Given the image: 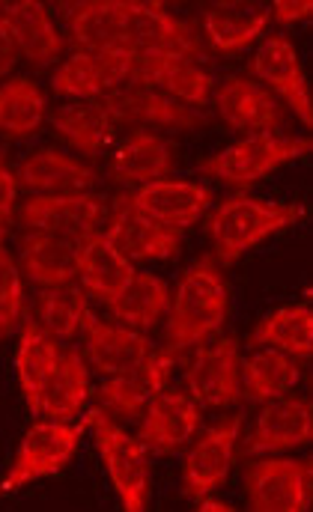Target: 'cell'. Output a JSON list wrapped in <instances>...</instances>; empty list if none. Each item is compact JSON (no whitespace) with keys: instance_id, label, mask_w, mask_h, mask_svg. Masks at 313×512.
Listing matches in <instances>:
<instances>
[{"instance_id":"1","label":"cell","mask_w":313,"mask_h":512,"mask_svg":"<svg viewBox=\"0 0 313 512\" xmlns=\"http://www.w3.org/2000/svg\"><path fill=\"white\" fill-rule=\"evenodd\" d=\"M227 313H230V292L215 256H203L191 262L182 271L176 292L170 295V310L164 319V346L185 352L191 346L206 343L221 331Z\"/></svg>"},{"instance_id":"2","label":"cell","mask_w":313,"mask_h":512,"mask_svg":"<svg viewBox=\"0 0 313 512\" xmlns=\"http://www.w3.org/2000/svg\"><path fill=\"white\" fill-rule=\"evenodd\" d=\"M302 218H305V206L299 203H278V200L251 197V194H233L221 200L215 209H209L206 236L215 248V262L233 265L251 248L293 227Z\"/></svg>"},{"instance_id":"3","label":"cell","mask_w":313,"mask_h":512,"mask_svg":"<svg viewBox=\"0 0 313 512\" xmlns=\"http://www.w3.org/2000/svg\"><path fill=\"white\" fill-rule=\"evenodd\" d=\"M311 137L296 134H245L236 143L224 146L221 152L200 161L197 173L218 179L230 188H251L272 176L275 170L299 161L302 155H311Z\"/></svg>"},{"instance_id":"4","label":"cell","mask_w":313,"mask_h":512,"mask_svg":"<svg viewBox=\"0 0 313 512\" xmlns=\"http://www.w3.org/2000/svg\"><path fill=\"white\" fill-rule=\"evenodd\" d=\"M87 426L93 429L99 456L111 477V486L126 512H144L150 507V450L123 429V423L111 420L99 405L87 414Z\"/></svg>"},{"instance_id":"5","label":"cell","mask_w":313,"mask_h":512,"mask_svg":"<svg viewBox=\"0 0 313 512\" xmlns=\"http://www.w3.org/2000/svg\"><path fill=\"white\" fill-rule=\"evenodd\" d=\"M87 429H90L87 417L72 420V423L42 417L39 423H33L18 444V453L12 459V468L6 471V480L0 483V492L6 495L12 489H21L27 483H36L42 477L63 471L75 459Z\"/></svg>"},{"instance_id":"6","label":"cell","mask_w":313,"mask_h":512,"mask_svg":"<svg viewBox=\"0 0 313 512\" xmlns=\"http://www.w3.org/2000/svg\"><path fill=\"white\" fill-rule=\"evenodd\" d=\"M126 48L141 57H167L197 66L209 60V48L200 30L191 21L173 15L164 3H153V0L150 3L129 0Z\"/></svg>"},{"instance_id":"7","label":"cell","mask_w":313,"mask_h":512,"mask_svg":"<svg viewBox=\"0 0 313 512\" xmlns=\"http://www.w3.org/2000/svg\"><path fill=\"white\" fill-rule=\"evenodd\" d=\"M108 215H111V200L99 191L30 194L21 206H15V218L24 230H45L72 239L105 233Z\"/></svg>"},{"instance_id":"8","label":"cell","mask_w":313,"mask_h":512,"mask_svg":"<svg viewBox=\"0 0 313 512\" xmlns=\"http://www.w3.org/2000/svg\"><path fill=\"white\" fill-rule=\"evenodd\" d=\"M313 459H257L245 468V498L254 512H308Z\"/></svg>"},{"instance_id":"9","label":"cell","mask_w":313,"mask_h":512,"mask_svg":"<svg viewBox=\"0 0 313 512\" xmlns=\"http://www.w3.org/2000/svg\"><path fill=\"white\" fill-rule=\"evenodd\" d=\"M242 423H245L242 411L224 417L221 423L209 426L191 444V450L185 453V462H182V495L191 504L215 495L227 483L230 468H233L236 453H239Z\"/></svg>"},{"instance_id":"10","label":"cell","mask_w":313,"mask_h":512,"mask_svg":"<svg viewBox=\"0 0 313 512\" xmlns=\"http://www.w3.org/2000/svg\"><path fill=\"white\" fill-rule=\"evenodd\" d=\"M185 390L200 411H224L242 399V358L236 337L200 343L185 370Z\"/></svg>"},{"instance_id":"11","label":"cell","mask_w":313,"mask_h":512,"mask_svg":"<svg viewBox=\"0 0 313 512\" xmlns=\"http://www.w3.org/2000/svg\"><path fill=\"white\" fill-rule=\"evenodd\" d=\"M114 126L120 128H150V131H194L212 123L203 111H194L153 87L144 84H123L102 96Z\"/></svg>"},{"instance_id":"12","label":"cell","mask_w":313,"mask_h":512,"mask_svg":"<svg viewBox=\"0 0 313 512\" xmlns=\"http://www.w3.org/2000/svg\"><path fill=\"white\" fill-rule=\"evenodd\" d=\"M105 239L126 256L129 262H156V259H173L182 248V230H173L156 218L144 215L126 188L111 203Z\"/></svg>"},{"instance_id":"13","label":"cell","mask_w":313,"mask_h":512,"mask_svg":"<svg viewBox=\"0 0 313 512\" xmlns=\"http://www.w3.org/2000/svg\"><path fill=\"white\" fill-rule=\"evenodd\" d=\"M215 114L233 131L245 134H287V108L260 81L245 75H230L212 90Z\"/></svg>"},{"instance_id":"14","label":"cell","mask_w":313,"mask_h":512,"mask_svg":"<svg viewBox=\"0 0 313 512\" xmlns=\"http://www.w3.org/2000/svg\"><path fill=\"white\" fill-rule=\"evenodd\" d=\"M251 72H254V81H260L269 93H275L281 99V105L299 117L302 126L313 128L311 84H308L305 66H302L299 51L290 36H284V33L266 36L254 54Z\"/></svg>"},{"instance_id":"15","label":"cell","mask_w":313,"mask_h":512,"mask_svg":"<svg viewBox=\"0 0 313 512\" xmlns=\"http://www.w3.org/2000/svg\"><path fill=\"white\" fill-rule=\"evenodd\" d=\"M81 358L102 376H129L144 367L156 343L150 334L126 328L120 322H105L96 313L87 316L81 331Z\"/></svg>"},{"instance_id":"16","label":"cell","mask_w":313,"mask_h":512,"mask_svg":"<svg viewBox=\"0 0 313 512\" xmlns=\"http://www.w3.org/2000/svg\"><path fill=\"white\" fill-rule=\"evenodd\" d=\"M135 51L117 48L105 54H81L72 51L51 75V90L72 102L102 99L111 90L123 87L132 75Z\"/></svg>"},{"instance_id":"17","label":"cell","mask_w":313,"mask_h":512,"mask_svg":"<svg viewBox=\"0 0 313 512\" xmlns=\"http://www.w3.org/2000/svg\"><path fill=\"white\" fill-rule=\"evenodd\" d=\"M200 426V405L188 396V390L164 387L156 390L138 417L135 438L150 450V456L179 453Z\"/></svg>"},{"instance_id":"18","label":"cell","mask_w":313,"mask_h":512,"mask_svg":"<svg viewBox=\"0 0 313 512\" xmlns=\"http://www.w3.org/2000/svg\"><path fill=\"white\" fill-rule=\"evenodd\" d=\"M66 42L81 54H105L126 48L129 0H78L60 3Z\"/></svg>"},{"instance_id":"19","label":"cell","mask_w":313,"mask_h":512,"mask_svg":"<svg viewBox=\"0 0 313 512\" xmlns=\"http://www.w3.org/2000/svg\"><path fill=\"white\" fill-rule=\"evenodd\" d=\"M313 438V408L308 399L278 396L263 402L242 444V456H269L305 447Z\"/></svg>"},{"instance_id":"20","label":"cell","mask_w":313,"mask_h":512,"mask_svg":"<svg viewBox=\"0 0 313 512\" xmlns=\"http://www.w3.org/2000/svg\"><path fill=\"white\" fill-rule=\"evenodd\" d=\"M176 170V143L150 128H132L108 158V176L120 188L147 185Z\"/></svg>"},{"instance_id":"21","label":"cell","mask_w":313,"mask_h":512,"mask_svg":"<svg viewBox=\"0 0 313 512\" xmlns=\"http://www.w3.org/2000/svg\"><path fill=\"white\" fill-rule=\"evenodd\" d=\"M15 179L27 194H81L96 188L99 170L81 155L42 146L21 161Z\"/></svg>"},{"instance_id":"22","label":"cell","mask_w":313,"mask_h":512,"mask_svg":"<svg viewBox=\"0 0 313 512\" xmlns=\"http://www.w3.org/2000/svg\"><path fill=\"white\" fill-rule=\"evenodd\" d=\"M129 197L144 215L156 218L173 230L194 227L212 209V200H215L209 185L188 182V179H170V176L138 185L135 191H129Z\"/></svg>"},{"instance_id":"23","label":"cell","mask_w":313,"mask_h":512,"mask_svg":"<svg viewBox=\"0 0 313 512\" xmlns=\"http://www.w3.org/2000/svg\"><path fill=\"white\" fill-rule=\"evenodd\" d=\"M0 15L9 24L21 57L33 69H48V66H60L63 63L66 39L57 30V24L51 18V9L45 3H36V0H3L0 3Z\"/></svg>"},{"instance_id":"24","label":"cell","mask_w":313,"mask_h":512,"mask_svg":"<svg viewBox=\"0 0 313 512\" xmlns=\"http://www.w3.org/2000/svg\"><path fill=\"white\" fill-rule=\"evenodd\" d=\"M78 259H81V239L45 233V230H24L18 236L15 262L21 274L39 289L78 280Z\"/></svg>"},{"instance_id":"25","label":"cell","mask_w":313,"mask_h":512,"mask_svg":"<svg viewBox=\"0 0 313 512\" xmlns=\"http://www.w3.org/2000/svg\"><path fill=\"white\" fill-rule=\"evenodd\" d=\"M269 24H272L269 3H257V0H224L200 12V27H203L200 36L206 48L218 54H236L248 48L266 33Z\"/></svg>"},{"instance_id":"26","label":"cell","mask_w":313,"mask_h":512,"mask_svg":"<svg viewBox=\"0 0 313 512\" xmlns=\"http://www.w3.org/2000/svg\"><path fill=\"white\" fill-rule=\"evenodd\" d=\"M126 84H144L158 93L200 111L212 102L215 75L206 66L185 63V60H167V57H141L135 54L132 75Z\"/></svg>"},{"instance_id":"27","label":"cell","mask_w":313,"mask_h":512,"mask_svg":"<svg viewBox=\"0 0 313 512\" xmlns=\"http://www.w3.org/2000/svg\"><path fill=\"white\" fill-rule=\"evenodd\" d=\"M51 128L84 161L102 158L114 146V137H117V126H114L108 108L102 105V99L60 105L51 114Z\"/></svg>"},{"instance_id":"28","label":"cell","mask_w":313,"mask_h":512,"mask_svg":"<svg viewBox=\"0 0 313 512\" xmlns=\"http://www.w3.org/2000/svg\"><path fill=\"white\" fill-rule=\"evenodd\" d=\"M57 361H60V343L36 319L27 316L21 325V337H18L15 376L33 417H39V405H42L45 387L57 370Z\"/></svg>"},{"instance_id":"29","label":"cell","mask_w":313,"mask_h":512,"mask_svg":"<svg viewBox=\"0 0 313 512\" xmlns=\"http://www.w3.org/2000/svg\"><path fill=\"white\" fill-rule=\"evenodd\" d=\"M135 277V262L120 254L105 233H90L81 239V259H78V283L87 289L90 298L108 304L117 298L129 280Z\"/></svg>"},{"instance_id":"30","label":"cell","mask_w":313,"mask_h":512,"mask_svg":"<svg viewBox=\"0 0 313 512\" xmlns=\"http://www.w3.org/2000/svg\"><path fill=\"white\" fill-rule=\"evenodd\" d=\"M33 319L57 340V343H75L84 331L87 316L93 313L90 295L78 280L60 283V286H45L36 295L33 304Z\"/></svg>"},{"instance_id":"31","label":"cell","mask_w":313,"mask_h":512,"mask_svg":"<svg viewBox=\"0 0 313 512\" xmlns=\"http://www.w3.org/2000/svg\"><path fill=\"white\" fill-rule=\"evenodd\" d=\"M105 307H108V313L120 325L147 334V331L158 328L161 319L167 316V310H170V289L153 271H135L129 286L117 298H111Z\"/></svg>"},{"instance_id":"32","label":"cell","mask_w":313,"mask_h":512,"mask_svg":"<svg viewBox=\"0 0 313 512\" xmlns=\"http://www.w3.org/2000/svg\"><path fill=\"white\" fill-rule=\"evenodd\" d=\"M302 382V364L293 355L260 346L254 355L242 358V399L269 402L287 396Z\"/></svg>"},{"instance_id":"33","label":"cell","mask_w":313,"mask_h":512,"mask_svg":"<svg viewBox=\"0 0 313 512\" xmlns=\"http://www.w3.org/2000/svg\"><path fill=\"white\" fill-rule=\"evenodd\" d=\"M90 399V364L81 358L78 349H63L60 346V361L45 387L39 417L48 420H75V414L87 405Z\"/></svg>"},{"instance_id":"34","label":"cell","mask_w":313,"mask_h":512,"mask_svg":"<svg viewBox=\"0 0 313 512\" xmlns=\"http://www.w3.org/2000/svg\"><path fill=\"white\" fill-rule=\"evenodd\" d=\"M45 120H48V99L33 78L12 75L0 84V134L30 137L42 128Z\"/></svg>"},{"instance_id":"35","label":"cell","mask_w":313,"mask_h":512,"mask_svg":"<svg viewBox=\"0 0 313 512\" xmlns=\"http://www.w3.org/2000/svg\"><path fill=\"white\" fill-rule=\"evenodd\" d=\"M254 346H269L284 355H293L296 361H308L313 355V313L308 304H293L269 313L254 331Z\"/></svg>"},{"instance_id":"36","label":"cell","mask_w":313,"mask_h":512,"mask_svg":"<svg viewBox=\"0 0 313 512\" xmlns=\"http://www.w3.org/2000/svg\"><path fill=\"white\" fill-rule=\"evenodd\" d=\"M153 393L156 390L144 382L141 373L105 376V382L96 387V405L117 423H138Z\"/></svg>"},{"instance_id":"37","label":"cell","mask_w":313,"mask_h":512,"mask_svg":"<svg viewBox=\"0 0 313 512\" xmlns=\"http://www.w3.org/2000/svg\"><path fill=\"white\" fill-rule=\"evenodd\" d=\"M24 319V274L15 256L0 248V340H9Z\"/></svg>"},{"instance_id":"38","label":"cell","mask_w":313,"mask_h":512,"mask_svg":"<svg viewBox=\"0 0 313 512\" xmlns=\"http://www.w3.org/2000/svg\"><path fill=\"white\" fill-rule=\"evenodd\" d=\"M182 358H185V352H179V349L156 346L138 373L144 376V382L150 384L153 390H164V387H170V379H173V373H176V367H179Z\"/></svg>"},{"instance_id":"39","label":"cell","mask_w":313,"mask_h":512,"mask_svg":"<svg viewBox=\"0 0 313 512\" xmlns=\"http://www.w3.org/2000/svg\"><path fill=\"white\" fill-rule=\"evenodd\" d=\"M18 191H21L18 179L9 170V164H6V155L0 152V224L3 227H12L15 206H18Z\"/></svg>"},{"instance_id":"40","label":"cell","mask_w":313,"mask_h":512,"mask_svg":"<svg viewBox=\"0 0 313 512\" xmlns=\"http://www.w3.org/2000/svg\"><path fill=\"white\" fill-rule=\"evenodd\" d=\"M269 12H272V21L287 27V24H299V21L311 18L313 3L311 0H278L269 6Z\"/></svg>"},{"instance_id":"41","label":"cell","mask_w":313,"mask_h":512,"mask_svg":"<svg viewBox=\"0 0 313 512\" xmlns=\"http://www.w3.org/2000/svg\"><path fill=\"white\" fill-rule=\"evenodd\" d=\"M18 60H21V51H18V45H15V36H12L9 24H6L3 15H0V84H3V78L18 66Z\"/></svg>"},{"instance_id":"42","label":"cell","mask_w":313,"mask_h":512,"mask_svg":"<svg viewBox=\"0 0 313 512\" xmlns=\"http://www.w3.org/2000/svg\"><path fill=\"white\" fill-rule=\"evenodd\" d=\"M200 512H233V507L230 504H224V501H218L215 495H209V498H203V501H197L194 504Z\"/></svg>"},{"instance_id":"43","label":"cell","mask_w":313,"mask_h":512,"mask_svg":"<svg viewBox=\"0 0 313 512\" xmlns=\"http://www.w3.org/2000/svg\"><path fill=\"white\" fill-rule=\"evenodd\" d=\"M6 236H9V227L0 224V248H6Z\"/></svg>"}]
</instances>
